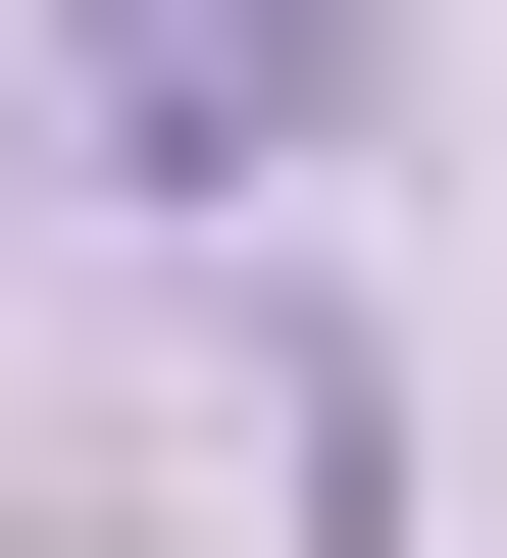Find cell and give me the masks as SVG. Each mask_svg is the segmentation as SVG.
<instances>
[{
    "label": "cell",
    "instance_id": "6da1fadb",
    "mask_svg": "<svg viewBox=\"0 0 507 558\" xmlns=\"http://www.w3.org/2000/svg\"><path fill=\"white\" fill-rule=\"evenodd\" d=\"M101 102H153V153H304V102H355V0H101Z\"/></svg>",
    "mask_w": 507,
    "mask_h": 558
}]
</instances>
